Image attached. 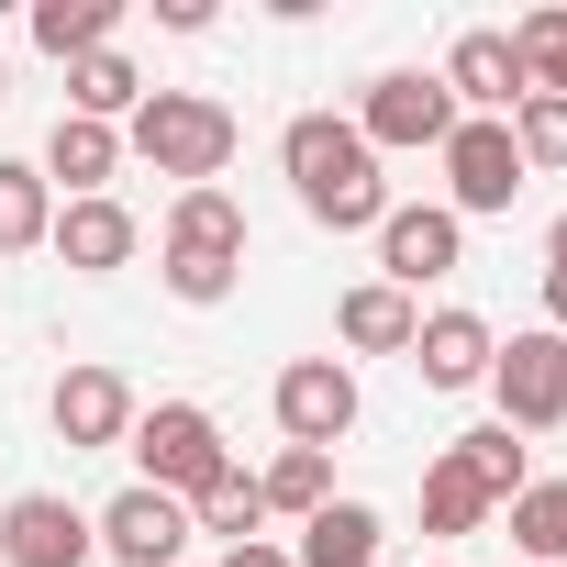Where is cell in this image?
Instances as JSON below:
<instances>
[{
  "mask_svg": "<svg viewBox=\"0 0 567 567\" xmlns=\"http://www.w3.org/2000/svg\"><path fill=\"white\" fill-rule=\"evenodd\" d=\"M278 167H290L301 212H312V223H334V234H379V223H390V178H379L368 134H357V123H334V112H301L290 134H278Z\"/></svg>",
  "mask_w": 567,
  "mask_h": 567,
  "instance_id": "cell-1",
  "label": "cell"
},
{
  "mask_svg": "<svg viewBox=\"0 0 567 567\" xmlns=\"http://www.w3.org/2000/svg\"><path fill=\"white\" fill-rule=\"evenodd\" d=\"M234 145H245V123L223 101H200V90H145V112H134V156L156 178H178V189H212L234 167Z\"/></svg>",
  "mask_w": 567,
  "mask_h": 567,
  "instance_id": "cell-2",
  "label": "cell"
},
{
  "mask_svg": "<svg viewBox=\"0 0 567 567\" xmlns=\"http://www.w3.org/2000/svg\"><path fill=\"white\" fill-rule=\"evenodd\" d=\"M234 278H245V212L223 189H178V212H167V290L189 312H212V301H234Z\"/></svg>",
  "mask_w": 567,
  "mask_h": 567,
  "instance_id": "cell-3",
  "label": "cell"
},
{
  "mask_svg": "<svg viewBox=\"0 0 567 567\" xmlns=\"http://www.w3.org/2000/svg\"><path fill=\"white\" fill-rule=\"evenodd\" d=\"M134 456H145V489H167V501H200L234 456H223V423L200 412V401H156V412H134V434H123Z\"/></svg>",
  "mask_w": 567,
  "mask_h": 567,
  "instance_id": "cell-4",
  "label": "cell"
},
{
  "mask_svg": "<svg viewBox=\"0 0 567 567\" xmlns=\"http://www.w3.org/2000/svg\"><path fill=\"white\" fill-rule=\"evenodd\" d=\"M467 112L445 101V79H423V68H390V79H368V112H357V134H368V156H445V134H456Z\"/></svg>",
  "mask_w": 567,
  "mask_h": 567,
  "instance_id": "cell-5",
  "label": "cell"
},
{
  "mask_svg": "<svg viewBox=\"0 0 567 567\" xmlns=\"http://www.w3.org/2000/svg\"><path fill=\"white\" fill-rule=\"evenodd\" d=\"M489 390H501V423H512V434H556V423H567V334H556V323L512 334V346L489 357Z\"/></svg>",
  "mask_w": 567,
  "mask_h": 567,
  "instance_id": "cell-6",
  "label": "cell"
},
{
  "mask_svg": "<svg viewBox=\"0 0 567 567\" xmlns=\"http://www.w3.org/2000/svg\"><path fill=\"white\" fill-rule=\"evenodd\" d=\"M278 434L334 456V445L357 434V368H346V357H301V368H278Z\"/></svg>",
  "mask_w": 567,
  "mask_h": 567,
  "instance_id": "cell-7",
  "label": "cell"
},
{
  "mask_svg": "<svg viewBox=\"0 0 567 567\" xmlns=\"http://www.w3.org/2000/svg\"><path fill=\"white\" fill-rule=\"evenodd\" d=\"M445 101L467 112V123H512L534 90H523V56H512V34H489V23H467L456 45H445Z\"/></svg>",
  "mask_w": 567,
  "mask_h": 567,
  "instance_id": "cell-8",
  "label": "cell"
},
{
  "mask_svg": "<svg viewBox=\"0 0 567 567\" xmlns=\"http://www.w3.org/2000/svg\"><path fill=\"white\" fill-rule=\"evenodd\" d=\"M445 212L467 223V212H512L523 200V156H512V123H456L445 134Z\"/></svg>",
  "mask_w": 567,
  "mask_h": 567,
  "instance_id": "cell-9",
  "label": "cell"
},
{
  "mask_svg": "<svg viewBox=\"0 0 567 567\" xmlns=\"http://www.w3.org/2000/svg\"><path fill=\"white\" fill-rule=\"evenodd\" d=\"M90 512L56 501V489H23V501H0V556L12 567H90Z\"/></svg>",
  "mask_w": 567,
  "mask_h": 567,
  "instance_id": "cell-10",
  "label": "cell"
},
{
  "mask_svg": "<svg viewBox=\"0 0 567 567\" xmlns=\"http://www.w3.org/2000/svg\"><path fill=\"white\" fill-rule=\"evenodd\" d=\"M456 245H467V223H456L445 200H390V223H379V267H390V290H401V301L423 290V278L456 267Z\"/></svg>",
  "mask_w": 567,
  "mask_h": 567,
  "instance_id": "cell-11",
  "label": "cell"
},
{
  "mask_svg": "<svg viewBox=\"0 0 567 567\" xmlns=\"http://www.w3.org/2000/svg\"><path fill=\"white\" fill-rule=\"evenodd\" d=\"M90 534H101L123 567H178V545H189V501H167V489H145V478H134Z\"/></svg>",
  "mask_w": 567,
  "mask_h": 567,
  "instance_id": "cell-12",
  "label": "cell"
},
{
  "mask_svg": "<svg viewBox=\"0 0 567 567\" xmlns=\"http://www.w3.org/2000/svg\"><path fill=\"white\" fill-rule=\"evenodd\" d=\"M489 357H501V334H489L478 312H423V334H412L423 390H478V379H489Z\"/></svg>",
  "mask_w": 567,
  "mask_h": 567,
  "instance_id": "cell-13",
  "label": "cell"
},
{
  "mask_svg": "<svg viewBox=\"0 0 567 567\" xmlns=\"http://www.w3.org/2000/svg\"><path fill=\"white\" fill-rule=\"evenodd\" d=\"M45 245H56L79 278H112V267H134V245H145V234H134V212H123V200H68Z\"/></svg>",
  "mask_w": 567,
  "mask_h": 567,
  "instance_id": "cell-14",
  "label": "cell"
},
{
  "mask_svg": "<svg viewBox=\"0 0 567 567\" xmlns=\"http://www.w3.org/2000/svg\"><path fill=\"white\" fill-rule=\"evenodd\" d=\"M56 434H68L79 456H90V445H123V434H134V390H123L112 368H68V379H56Z\"/></svg>",
  "mask_w": 567,
  "mask_h": 567,
  "instance_id": "cell-15",
  "label": "cell"
},
{
  "mask_svg": "<svg viewBox=\"0 0 567 567\" xmlns=\"http://www.w3.org/2000/svg\"><path fill=\"white\" fill-rule=\"evenodd\" d=\"M112 167H123V134H112V123L56 112V134H45V189L68 178V200H112Z\"/></svg>",
  "mask_w": 567,
  "mask_h": 567,
  "instance_id": "cell-16",
  "label": "cell"
},
{
  "mask_svg": "<svg viewBox=\"0 0 567 567\" xmlns=\"http://www.w3.org/2000/svg\"><path fill=\"white\" fill-rule=\"evenodd\" d=\"M334 334L357 346V357H412V334H423V312L390 290V278H368V290H346V312H334Z\"/></svg>",
  "mask_w": 567,
  "mask_h": 567,
  "instance_id": "cell-17",
  "label": "cell"
},
{
  "mask_svg": "<svg viewBox=\"0 0 567 567\" xmlns=\"http://www.w3.org/2000/svg\"><path fill=\"white\" fill-rule=\"evenodd\" d=\"M290 567H379V512L368 501H323L301 523V556Z\"/></svg>",
  "mask_w": 567,
  "mask_h": 567,
  "instance_id": "cell-18",
  "label": "cell"
},
{
  "mask_svg": "<svg viewBox=\"0 0 567 567\" xmlns=\"http://www.w3.org/2000/svg\"><path fill=\"white\" fill-rule=\"evenodd\" d=\"M45 234H56V189H45V167L0 156V256H34Z\"/></svg>",
  "mask_w": 567,
  "mask_h": 567,
  "instance_id": "cell-19",
  "label": "cell"
},
{
  "mask_svg": "<svg viewBox=\"0 0 567 567\" xmlns=\"http://www.w3.org/2000/svg\"><path fill=\"white\" fill-rule=\"evenodd\" d=\"M112 23H123V0H34V45H45L56 68L101 56V45H112Z\"/></svg>",
  "mask_w": 567,
  "mask_h": 567,
  "instance_id": "cell-20",
  "label": "cell"
},
{
  "mask_svg": "<svg viewBox=\"0 0 567 567\" xmlns=\"http://www.w3.org/2000/svg\"><path fill=\"white\" fill-rule=\"evenodd\" d=\"M68 112H79V123H123V112H145L134 56H112V45H101V56H79V68H68Z\"/></svg>",
  "mask_w": 567,
  "mask_h": 567,
  "instance_id": "cell-21",
  "label": "cell"
},
{
  "mask_svg": "<svg viewBox=\"0 0 567 567\" xmlns=\"http://www.w3.org/2000/svg\"><path fill=\"white\" fill-rule=\"evenodd\" d=\"M445 456H456V467H467V478H478V489H489L501 512H512V501L534 489V467H523V434H512V423H478V434H456Z\"/></svg>",
  "mask_w": 567,
  "mask_h": 567,
  "instance_id": "cell-22",
  "label": "cell"
},
{
  "mask_svg": "<svg viewBox=\"0 0 567 567\" xmlns=\"http://www.w3.org/2000/svg\"><path fill=\"white\" fill-rule=\"evenodd\" d=\"M256 501H267V512H301V523H312V512L334 501V456H323V445H278V467L256 478Z\"/></svg>",
  "mask_w": 567,
  "mask_h": 567,
  "instance_id": "cell-23",
  "label": "cell"
},
{
  "mask_svg": "<svg viewBox=\"0 0 567 567\" xmlns=\"http://www.w3.org/2000/svg\"><path fill=\"white\" fill-rule=\"evenodd\" d=\"M489 512H501V501H489L456 456H434V467H423V534H478Z\"/></svg>",
  "mask_w": 567,
  "mask_h": 567,
  "instance_id": "cell-24",
  "label": "cell"
},
{
  "mask_svg": "<svg viewBox=\"0 0 567 567\" xmlns=\"http://www.w3.org/2000/svg\"><path fill=\"white\" fill-rule=\"evenodd\" d=\"M256 523H267V501H256V478L245 467H223L200 501H189V534H223V545H256Z\"/></svg>",
  "mask_w": 567,
  "mask_h": 567,
  "instance_id": "cell-25",
  "label": "cell"
},
{
  "mask_svg": "<svg viewBox=\"0 0 567 567\" xmlns=\"http://www.w3.org/2000/svg\"><path fill=\"white\" fill-rule=\"evenodd\" d=\"M512 545H523L534 567H567V478H534V489L512 501Z\"/></svg>",
  "mask_w": 567,
  "mask_h": 567,
  "instance_id": "cell-26",
  "label": "cell"
},
{
  "mask_svg": "<svg viewBox=\"0 0 567 567\" xmlns=\"http://www.w3.org/2000/svg\"><path fill=\"white\" fill-rule=\"evenodd\" d=\"M512 56H523V90L567 101V12H523L512 23Z\"/></svg>",
  "mask_w": 567,
  "mask_h": 567,
  "instance_id": "cell-27",
  "label": "cell"
},
{
  "mask_svg": "<svg viewBox=\"0 0 567 567\" xmlns=\"http://www.w3.org/2000/svg\"><path fill=\"white\" fill-rule=\"evenodd\" d=\"M512 156H523V178H534V167H567V101L534 90V101L512 112Z\"/></svg>",
  "mask_w": 567,
  "mask_h": 567,
  "instance_id": "cell-28",
  "label": "cell"
},
{
  "mask_svg": "<svg viewBox=\"0 0 567 567\" xmlns=\"http://www.w3.org/2000/svg\"><path fill=\"white\" fill-rule=\"evenodd\" d=\"M223 567H290V545H267V534H256V545H223Z\"/></svg>",
  "mask_w": 567,
  "mask_h": 567,
  "instance_id": "cell-29",
  "label": "cell"
},
{
  "mask_svg": "<svg viewBox=\"0 0 567 567\" xmlns=\"http://www.w3.org/2000/svg\"><path fill=\"white\" fill-rule=\"evenodd\" d=\"M545 278H567V212L545 223Z\"/></svg>",
  "mask_w": 567,
  "mask_h": 567,
  "instance_id": "cell-30",
  "label": "cell"
},
{
  "mask_svg": "<svg viewBox=\"0 0 567 567\" xmlns=\"http://www.w3.org/2000/svg\"><path fill=\"white\" fill-rule=\"evenodd\" d=\"M545 312H556V323H567V278H545Z\"/></svg>",
  "mask_w": 567,
  "mask_h": 567,
  "instance_id": "cell-31",
  "label": "cell"
},
{
  "mask_svg": "<svg viewBox=\"0 0 567 567\" xmlns=\"http://www.w3.org/2000/svg\"><path fill=\"white\" fill-rule=\"evenodd\" d=\"M0 101H12V79H0Z\"/></svg>",
  "mask_w": 567,
  "mask_h": 567,
  "instance_id": "cell-32",
  "label": "cell"
}]
</instances>
